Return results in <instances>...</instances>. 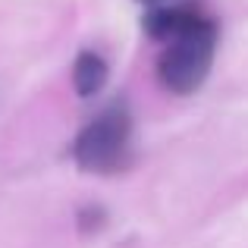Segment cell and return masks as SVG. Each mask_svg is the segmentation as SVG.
Wrapping results in <instances>:
<instances>
[{
	"label": "cell",
	"mask_w": 248,
	"mask_h": 248,
	"mask_svg": "<svg viewBox=\"0 0 248 248\" xmlns=\"http://www.w3.org/2000/svg\"><path fill=\"white\" fill-rule=\"evenodd\" d=\"M217 22L204 16L186 29L182 35L170 38L164 44V54L157 60V79L167 91L173 94H195L204 85L207 73L214 66V54H217Z\"/></svg>",
	"instance_id": "6da1fadb"
},
{
	"label": "cell",
	"mask_w": 248,
	"mask_h": 248,
	"mask_svg": "<svg viewBox=\"0 0 248 248\" xmlns=\"http://www.w3.org/2000/svg\"><path fill=\"white\" fill-rule=\"evenodd\" d=\"M132 151V116L126 104H110L76 135L73 157L88 173H120Z\"/></svg>",
	"instance_id": "7a4b0ae2"
},
{
	"label": "cell",
	"mask_w": 248,
	"mask_h": 248,
	"mask_svg": "<svg viewBox=\"0 0 248 248\" xmlns=\"http://www.w3.org/2000/svg\"><path fill=\"white\" fill-rule=\"evenodd\" d=\"M204 19V13L195 10V6H151V10L145 13V31L148 38H154V41L167 44L170 38L182 35L186 29H192L195 22H201Z\"/></svg>",
	"instance_id": "3957f363"
},
{
	"label": "cell",
	"mask_w": 248,
	"mask_h": 248,
	"mask_svg": "<svg viewBox=\"0 0 248 248\" xmlns=\"http://www.w3.org/2000/svg\"><path fill=\"white\" fill-rule=\"evenodd\" d=\"M107 82V63L94 50H82L73 63V88L79 97H91L104 88Z\"/></svg>",
	"instance_id": "277c9868"
},
{
	"label": "cell",
	"mask_w": 248,
	"mask_h": 248,
	"mask_svg": "<svg viewBox=\"0 0 248 248\" xmlns=\"http://www.w3.org/2000/svg\"><path fill=\"white\" fill-rule=\"evenodd\" d=\"M141 3H151V6H160V3H167V0H141Z\"/></svg>",
	"instance_id": "5b68a950"
}]
</instances>
